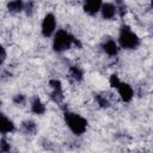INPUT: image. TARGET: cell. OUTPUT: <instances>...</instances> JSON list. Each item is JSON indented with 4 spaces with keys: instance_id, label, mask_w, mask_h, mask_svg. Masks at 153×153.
<instances>
[{
    "instance_id": "obj_1",
    "label": "cell",
    "mask_w": 153,
    "mask_h": 153,
    "mask_svg": "<svg viewBox=\"0 0 153 153\" xmlns=\"http://www.w3.org/2000/svg\"><path fill=\"white\" fill-rule=\"evenodd\" d=\"M76 44L79 47H81L78 38H75L69 31H67L65 29L56 30V32L53 35L51 47L55 53H63V51L71 49L72 45H76Z\"/></svg>"
},
{
    "instance_id": "obj_2",
    "label": "cell",
    "mask_w": 153,
    "mask_h": 153,
    "mask_svg": "<svg viewBox=\"0 0 153 153\" xmlns=\"http://www.w3.org/2000/svg\"><path fill=\"white\" fill-rule=\"evenodd\" d=\"M140 43H141V39L137 36V33L133 31L129 25L122 24L120 27L118 37H117L118 47L124 50H135L139 48Z\"/></svg>"
},
{
    "instance_id": "obj_3",
    "label": "cell",
    "mask_w": 153,
    "mask_h": 153,
    "mask_svg": "<svg viewBox=\"0 0 153 153\" xmlns=\"http://www.w3.org/2000/svg\"><path fill=\"white\" fill-rule=\"evenodd\" d=\"M63 118H65L66 126L74 135L80 136L87 130L88 122L81 115H79L76 112H72V111H65Z\"/></svg>"
},
{
    "instance_id": "obj_4",
    "label": "cell",
    "mask_w": 153,
    "mask_h": 153,
    "mask_svg": "<svg viewBox=\"0 0 153 153\" xmlns=\"http://www.w3.org/2000/svg\"><path fill=\"white\" fill-rule=\"evenodd\" d=\"M56 17L54 13L51 12H48L45 13V16L43 17L42 19V23H41V33L43 37L45 38H49L51 37L55 32H56Z\"/></svg>"
},
{
    "instance_id": "obj_5",
    "label": "cell",
    "mask_w": 153,
    "mask_h": 153,
    "mask_svg": "<svg viewBox=\"0 0 153 153\" xmlns=\"http://www.w3.org/2000/svg\"><path fill=\"white\" fill-rule=\"evenodd\" d=\"M49 87L51 90L50 98L55 103H61L63 99V91H62V84L59 79H50L49 80Z\"/></svg>"
},
{
    "instance_id": "obj_6",
    "label": "cell",
    "mask_w": 153,
    "mask_h": 153,
    "mask_svg": "<svg viewBox=\"0 0 153 153\" xmlns=\"http://www.w3.org/2000/svg\"><path fill=\"white\" fill-rule=\"evenodd\" d=\"M100 48H102L103 53H105L108 56H111V57L116 56L118 54V51H120V47H118L117 42L111 37H106L102 42Z\"/></svg>"
},
{
    "instance_id": "obj_7",
    "label": "cell",
    "mask_w": 153,
    "mask_h": 153,
    "mask_svg": "<svg viewBox=\"0 0 153 153\" xmlns=\"http://www.w3.org/2000/svg\"><path fill=\"white\" fill-rule=\"evenodd\" d=\"M116 90H117L118 96H120V98L123 103H129L134 98V90L128 82L121 81V84L118 85V87Z\"/></svg>"
},
{
    "instance_id": "obj_8",
    "label": "cell",
    "mask_w": 153,
    "mask_h": 153,
    "mask_svg": "<svg viewBox=\"0 0 153 153\" xmlns=\"http://www.w3.org/2000/svg\"><path fill=\"white\" fill-rule=\"evenodd\" d=\"M100 16L105 20H111L117 16V7L116 4L112 2H103L100 7Z\"/></svg>"
},
{
    "instance_id": "obj_9",
    "label": "cell",
    "mask_w": 153,
    "mask_h": 153,
    "mask_svg": "<svg viewBox=\"0 0 153 153\" xmlns=\"http://www.w3.org/2000/svg\"><path fill=\"white\" fill-rule=\"evenodd\" d=\"M16 130V124L13 123V121L7 117L5 114L0 112V134L1 135H7L11 134Z\"/></svg>"
},
{
    "instance_id": "obj_10",
    "label": "cell",
    "mask_w": 153,
    "mask_h": 153,
    "mask_svg": "<svg viewBox=\"0 0 153 153\" xmlns=\"http://www.w3.org/2000/svg\"><path fill=\"white\" fill-rule=\"evenodd\" d=\"M30 110H31L32 114L41 116V115H44L45 114L47 108H45V104L42 102V99L38 96H35L30 100Z\"/></svg>"
},
{
    "instance_id": "obj_11",
    "label": "cell",
    "mask_w": 153,
    "mask_h": 153,
    "mask_svg": "<svg viewBox=\"0 0 153 153\" xmlns=\"http://www.w3.org/2000/svg\"><path fill=\"white\" fill-rule=\"evenodd\" d=\"M102 1L99 0H88L86 2H84L82 5V10L88 16H96L100 12V7H102Z\"/></svg>"
},
{
    "instance_id": "obj_12",
    "label": "cell",
    "mask_w": 153,
    "mask_h": 153,
    "mask_svg": "<svg viewBox=\"0 0 153 153\" xmlns=\"http://www.w3.org/2000/svg\"><path fill=\"white\" fill-rule=\"evenodd\" d=\"M20 129H22V131H23L24 134H26V135H33V134H36V131H37V124H36V122L32 121V120H25V121L22 122Z\"/></svg>"
},
{
    "instance_id": "obj_13",
    "label": "cell",
    "mask_w": 153,
    "mask_h": 153,
    "mask_svg": "<svg viewBox=\"0 0 153 153\" xmlns=\"http://www.w3.org/2000/svg\"><path fill=\"white\" fill-rule=\"evenodd\" d=\"M7 10L12 13H19V12H23L24 11V7H25V2L20 1V0H14V1H10L7 2L6 5Z\"/></svg>"
},
{
    "instance_id": "obj_14",
    "label": "cell",
    "mask_w": 153,
    "mask_h": 153,
    "mask_svg": "<svg viewBox=\"0 0 153 153\" xmlns=\"http://www.w3.org/2000/svg\"><path fill=\"white\" fill-rule=\"evenodd\" d=\"M69 75L72 76L73 80L79 82V81H82V79H84V71L80 66L74 65V66H71V68H69Z\"/></svg>"
},
{
    "instance_id": "obj_15",
    "label": "cell",
    "mask_w": 153,
    "mask_h": 153,
    "mask_svg": "<svg viewBox=\"0 0 153 153\" xmlns=\"http://www.w3.org/2000/svg\"><path fill=\"white\" fill-rule=\"evenodd\" d=\"M94 98H96V102H97V104L100 106V108H109L111 104H110V100H109V98L105 96V94H102V93H97L96 96H94Z\"/></svg>"
},
{
    "instance_id": "obj_16",
    "label": "cell",
    "mask_w": 153,
    "mask_h": 153,
    "mask_svg": "<svg viewBox=\"0 0 153 153\" xmlns=\"http://www.w3.org/2000/svg\"><path fill=\"white\" fill-rule=\"evenodd\" d=\"M12 102H13V104H16L18 106H22L26 103V96L23 94V93H16L12 98Z\"/></svg>"
},
{
    "instance_id": "obj_17",
    "label": "cell",
    "mask_w": 153,
    "mask_h": 153,
    "mask_svg": "<svg viewBox=\"0 0 153 153\" xmlns=\"http://www.w3.org/2000/svg\"><path fill=\"white\" fill-rule=\"evenodd\" d=\"M10 151H11V143L5 137H2L0 140V152L1 153H8Z\"/></svg>"
},
{
    "instance_id": "obj_18",
    "label": "cell",
    "mask_w": 153,
    "mask_h": 153,
    "mask_svg": "<svg viewBox=\"0 0 153 153\" xmlns=\"http://www.w3.org/2000/svg\"><path fill=\"white\" fill-rule=\"evenodd\" d=\"M109 84H110V86H111L112 88H117L118 85L121 84V80H120L118 75H117V74H111L110 78H109Z\"/></svg>"
},
{
    "instance_id": "obj_19",
    "label": "cell",
    "mask_w": 153,
    "mask_h": 153,
    "mask_svg": "<svg viewBox=\"0 0 153 153\" xmlns=\"http://www.w3.org/2000/svg\"><path fill=\"white\" fill-rule=\"evenodd\" d=\"M5 60H6V50H5L4 45L0 43V65H2Z\"/></svg>"
},
{
    "instance_id": "obj_20",
    "label": "cell",
    "mask_w": 153,
    "mask_h": 153,
    "mask_svg": "<svg viewBox=\"0 0 153 153\" xmlns=\"http://www.w3.org/2000/svg\"><path fill=\"white\" fill-rule=\"evenodd\" d=\"M24 11L26 12V14H31L33 11V2H25Z\"/></svg>"
},
{
    "instance_id": "obj_21",
    "label": "cell",
    "mask_w": 153,
    "mask_h": 153,
    "mask_svg": "<svg viewBox=\"0 0 153 153\" xmlns=\"http://www.w3.org/2000/svg\"><path fill=\"white\" fill-rule=\"evenodd\" d=\"M0 106H1V102H0Z\"/></svg>"
}]
</instances>
